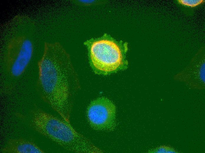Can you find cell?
Returning a JSON list of instances; mask_svg holds the SVG:
<instances>
[{
  "instance_id": "5",
  "label": "cell",
  "mask_w": 205,
  "mask_h": 153,
  "mask_svg": "<svg viewBox=\"0 0 205 153\" xmlns=\"http://www.w3.org/2000/svg\"><path fill=\"white\" fill-rule=\"evenodd\" d=\"M86 115L89 125L95 130L110 131L116 126V107L107 98L100 97L91 101Z\"/></svg>"
},
{
  "instance_id": "2",
  "label": "cell",
  "mask_w": 205,
  "mask_h": 153,
  "mask_svg": "<svg viewBox=\"0 0 205 153\" xmlns=\"http://www.w3.org/2000/svg\"><path fill=\"white\" fill-rule=\"evenodd\" d=\"M28 123L36 132L65 150L76 153L100 152L87 137L62 118L35 107L27 117Z\"/></svg>"
},
{
  "instance_id": "8",
  "label": "cell",
  "mask_w": 205,
  "mask_h": 153,
  "mask_svg": "<svg viewBox=\"0 0 205 153\" xmlns=\"http://www.w3.org/2000/svg\"><path fill=\"white\" fill-rule=\"evenodd\" d=\"M178 3L182 5L191 7H195L204 3L205 0H177Z\"/></svg>"
},
{
  "instance_id": "1",
  "label": "cell",
  "mask_w": 205,
  "mask_h": 153,
  "mask_svg": "<svg viewBox=\"0 0 205 153\" xmlns=\"http://www.w3.org/2000/svg\"><path fill=\"white\" fill-rule=\"evenodd\" d=\"M37 66V93L61 118L70 123L73 94L80 85L69 54L59 43L45 42Z\"/></svg>"
},
{
  "instance_id": "6",
  "label": "cell",
  "mask_w": 205,
  "mask_h": 153,
  "mask_svg": "<svg viewBox=\"0 0 205 153\" xmlns=\"http://www.w3.org/2000/svg\"><path fill=\"white\" fill-rule=\"evenodd\" d=\"M174 80L184 82L190 88H205V48H201L193 57L189 64L173 76Z\"/></svg>"
},
{
  "instance_id": "3",
  "label": "cell",
  "mask_w": 205,
  "mask_h": 153,
  "mask_svg": "<svg viewBox=\"0 0 205 153\" xmlns=\"http://www.w3.org/2000/svg\"><path fill=\"white\" fill-rule=\"evenodd\" d=\"M84 44L87 49L90 65L95 73L106 75L127 67V43L117 41L105 34L87 40Z\"/></svg>"
},
{
  "instance_id": "9",
  "label": "cell",
  "mask_w": 205,
  "mask_h": 153,
  "mask_svg": "<svg viewBox=\"0 0 205 153\" xmlns=\"http://www.w3.org/2000/svg\"><path fill=\"white\" fill-rule=\"evenodd\" d=\"M155 153H177L176 151L173 148L166 146H162L158 147L154 150Z\"/></svg>"
},
{
  "instance_id": "7",
  "label": "cell",
  "mask_w": 205,
  "mask_h": 153,
  "mask_svg": "<svg viewBox=\"0 0 205 153\" xmlns=\"http://www.w3.org/2000/svg\"><path fill=\"white\" fill-rule=\"evenodd\" d=\"M3 153H44L45 152L35 143L22 138L8 140L1 149Z\"/></svg>"
},
{
  "instance_id": "4",
  "label": "cell",
  "mask_w": 205,
  "mask_h": 153,
  "mask_svg": "<svg viewBox=\"0 0 205 153\" xmlns=\"http://www.w3.org/2000/svg\"><path fill=\"white\" fill-rule=\"evenodd\" d=\"M34 45L32 40L24 35L12 39L8 44L6 67L9 74L18 78L24 72L32 59Z\"/></svg>"
}]
</instances>
